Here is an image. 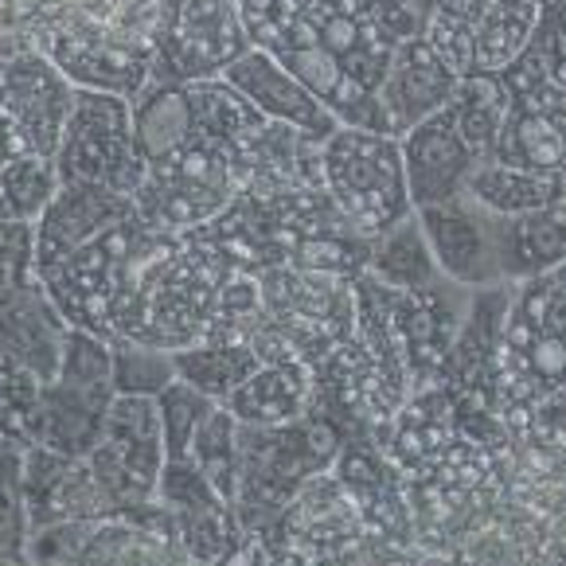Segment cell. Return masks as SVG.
<instances>
[{"mask_svg": "<svg viewBox=\"0 0 566 566\" xmlns=\"http://www.w3.org/2000/svg\"><path fill=\"white\" fill-rule=\"evenodd\" d=\"M504 114L509 94L500 91L496 78H461L450 106L402 137L415 211L465 192L476 168L496 157Z\"/></svg>", "mask_w": 566, "mask_h": 566, "instance_id": "1", "label": "cell"}, {"mask_svg": "<svg viewBox=\"0 0 566 566\" xmlns=\"http://www.w3.org/2000/svg\"><path fill=\"white\" fill-rule=\"evenodd\" d=\"M566 395V266L512 282L496 356V415L524 418Z\"/></svg>", "mask_w": 566, "mask_h": 566, "instance_id": "2", "label": "cell"}, {"mask_svg": "<svg viewBox=\"0 0 566 566\" xmlns=\"http://www.w3.org/2000/svg\"><path fill=\"white\" fill-rule=\"evenodd\" d=\"M340 446L344 438L336 433V426H328L313 410L285 426L239 422V489H234L231 509L242 535L274 524L313 476L336 465Z\"/></svg>", "mask_w": 566, "mask_h": 566, "instance_id": "3", "label": "cell"}, {"mask_svg": "<svg viewBox=\"0 0 566 566\" xmlns=\"http://www.w3.org/2000/svg\"><path fill=\"white\" fill-rule=\"evenodd\" d=\"M325 192L367 242L415 216L402 145L371 129L340 125L325 142Z\"/></svg>", "mask_w": 566, "mask_h": 566, "instance_id": "4", "label": "cell"}, {"mask_svg": "<svg viewBox=\"0 0 566 566\" xmlns=\"http://www.w3.org/2000/svg\"><path fill=\"white\" fill-rule=\"evenodd\" d=\"M149 231L153 227L134 211L109 231H102L94 242H86L83 250H75L71 259L43 270V290L51 293L71 328L106 336V340L114 336V317L129 293V277H134L137 254H142Z\"/></svg>", "mask_w": 566, "mask_h": 566, "instance_id": "5", "label": "cell"}, {"mask_svg": "<svg viewBox=\"0 0 566 566\" xmlns=\"http://www.w3.org/2000/svg\"><path fill=\"white\" fill-rule=\"evenodd\" d=\"M117 399L114 356L106 336L71 328L63 367L43 387L35 415V446H48L67 458H86L98 446L102 422Z\"/></svg>", "mask_w": 566, "mask_h": 566, "instance_id": "6", "label": "cell"}, {"mask_svg": "<svg viewBox=\"0 0 566 566\" xmlns=\"http://www.w3.org/2000/svg\"><path fill=\"white\" fill-rule=\"evenodd\" d=\"M239 196L231 153L192 137L157 165H145V180L134 196V208L153 231L192 234L219 219Z\"/></svg>", "mask_w": 566, "mask_h": 566, "instance_id": "7", "label": "cell"}, {"mask_svg": "<svg viewBox=\"0 0 566 566\" xmlns=\"http://www.w3.org/2000/svg\"><path fill=\"white\" fill-rule=\"evenodd\" d=\"M266 328L277 333L305 364L317 367L356 336V293L352 277L274 266L259 274Z\"/></svg>", "mask_w": 566, "mask_h": 566, "instance_id": "8", "label": "cell"}, {"mask_svg": "<svg viewBox=\"0 0 566 566\" xmlns=\"http://www.w3.org/2000/svg\"><path fill=\"white\" fill-rule=\"evenodd\" d=\"M59 184H94L134 200L145 160L134 137V106L117 94L78 91L71 122L55 153Z\"/></svg>", "mask_w": 566, "mask_h": 566, "instance_id": "9", "label": "cell"}, {"mask_svg": "<svg viewBox=\"0 0 566 566\" xmlns=\"http://www.w3.org/2000/svg\"><path fill=\"white\" fill-rule=\"evenodd\" d=\"M165 458V422H160L157 399L117 395L106 422H102L98 446L86 453L117 512H137L157 504Z\"/></svg>", "mask_w": 566, "mask_h": 566, "instance_id": "10", "label": "cell"}, {"mask_svg": "<svg viewBox=\"0 0 566 566\" xmlns=\"http://www.w3.org/2000/svg\"><path fill=\"white\" fill-rule=\"evenodd\" d=\"M35 48L55 63L78 91H102L134 102L153 78V55L117 35L109 24L83 9L59 12L40 24Z\"/></svg>", "mask_w": 566, "mask_h": 566, "instance_id": "11", "label": "cell"}, {"mask_svg": "<svg viewBox=\"0 0 566 566\" xmlns=\"http://www.w3.org/2000/svg\"><path fill=\"white\" fill-rule=\"evenodd\" d=\"M254 48L231 0H176L168 32L153 55L157 83H203L223 78Z\"/></svg>", "mask_w": 566, "mask_h": 566, "instance_id": "12", "label": "cell"}, {"mask_svg": "<svg viewBox=\"0 0 566 566\" xmlns=\"http://www.w3.org/2000/svg\"><path fill=\"white\" fill-rule=\"evenodd\" d=\"M418 223L426 231L433 259L442 266L450 282L465 290H492V285H509L500 270V231L504 216L484 208L469 192L453 196L446 203L418 208Z\"/></svg>", "mask_w": 566, "mask_h": 566, "instance_id": "13", "label": "cell"}, {"mask_svg": "<svg viewBox=\"0 0 566 566\" xmlns=\"http://www.w3.org/2000/svg\"><path fill=\"white\" fill-rule=\"evenodd\" d=\"M78 86L43 55L40 48H24L9 59V71L0 78V109L17 125L20 142L35 157L55 160L63 129L75 109Z\"/></svg>", "mask_w": 566, "mask_h": 566, "instance_id": "14", "label": "cell"}, {"mask_svg": "<svg viewBox=\"0 0 566 566\" xmlns=\"http://www.w3.org/2000/svg\"><path fill=\"white\" fill-rule=\"evenodd\" d=\"M24 500L32 532L75 524V520L117 516L114 500L102 489L91 461L67 458V453H55L48 446H28L24 450Z\"/></svg>", "mask_w": 566, "mask_h": 566, "instance_id": "15", "label": "cell"}, {"mask_svg": "<svg viewBox=\"0 0 566 566\" xmlns=\"http://www.w3.org/2000/svg\"><path fill=\"white\" fill-rule=\"evenodd\" d=\"M458 86L461 78L446 67L442 55L422 35L399 43L391 67H387L384 86L375 94V109H379V129L375 134H387L395 142H402L426 117L442 114L453 102V94H458Z\"/></svg>", "mask_w": 566, "mask_h": 566, "instance_id": "16", "label": "cell"}, {"mask_svg": "<svg viewBox=\"0 0 566 566\" xmlns=\"http://www.w3.org/2000/svg\"><path fill=\"white\" fill-rule=\"evenodd\" d=\"M134 200L109 188H94V184H59L55 200L43 208L35 219V266L51 270L63 259H71L75 250L94 242L102 231L122 223L125 216H134Z\"/></svg>", "mask_w": 566, "mask_h": 566, "instance_id": "17", "label": "cell"}, {"mask_svg": "<svg viewBox=\"0 0 566 566\" xmlns=\"http://www.w3.org/2000/svg\"><path fill=\"white\" fill-rule=\"evenodd\" d=\"M223 78L234 91L247 94L270 122L293 125V129L317 137V142H328V137L340 129V122L321 106L317 94L308 91L297 75H290V71H285L274 55H266V51L250 48L239 63H231V67L223 71Z\"/></svg>", "mask_w": 566, "mask_h": 566, "instance_id": "18", "label": "cell"}, {"mask_svg": "<svg viewBox=\"0 0 566 566\" xmlns=\"http://www.w3.org/2000/svg\"><path fill=\"white\" fill-rule=\"evenodd\" d=\"M67 336V317L59 313V305L43 290V282L0 313V352H9L17 364H24L40 384H51L59 375Z\"/></svg>", "mask_w": 566, "mask_h": 566, "instance_id": "19", "label": "cell"}, {"mask_svg": "<svg viewBox=\"0 0 566 566\" xmlns=\"http://www.w3.org/2000/svg\"><path fill=\"white\" fill-rule=\"evenodd\" d=\"M313 364L290 356L262 364L247 384L223 402L242 426H285L297 422L313 407Z\"/></svg>", "mask_w": 566, "mask_h": 566, "instance_id": "20", "label": "cell"}, {"mask_svg": "<svg viewBox=\"0 0 566 566\" xmlns=\"http://www.w3.org/2000/svg\"><path fill=\"white\" fill-rule=\"evenodd\" d=\"M558 266H566V200L527 216H504L500 231L504 282H527Z\"/></svg>", "mask_w": 566, "mask_h": 566, "instance_id": "21", "label": "cell"}, {"mask_svg": "<svg viewBox=\"0 0 566 566\" xmlns=\"http://www.w3.org/2000/svg\"><path fill=\"white\" fill-rule=\"evenodd\" d=\"M543 17V0H489L473 35L469 78H500L532 43Z\"/></svg>", "mask_w": 566, "mask_h": 566, "instance_id": "22", "label": "cell"}, {"mask_svg": "<svg viewBox=\"0 0 566 566\" xmlns=\"http://www.w3.org/2000/svg\"><path fill=\"white\" fill-rule=\"evenodd\" d=\"M367 274L379 285H387V290H402V293L433 290V285L450 282V277L442 274V266H438V259H433L430 242H426L418 211L371 242Z\"/></svg>", "mask_w": 566, "mask_h": 566, "instance_id": "23", "label": "cell"}, {"mask_svg": "<svg viewBox=\"0 0 566 566\" xmlns=\"http://www.w3.org/2000/svg\"><path fill=\"white\" fill-rule=\"evenodd\" d=\"M134 137L145 165H157L168 153L188 145L196 137L192 106H188V86L184 83H157L149 78L134 102Z\"/></svg>", "mask_w": 566, "mask_h": 566, "instance_id": "24", "label": "cell"}, {"mask_svg": "<svg viewBox=\"0 0 566 566\" xmlns=\"http://www.w3.org/2000/svg\"><path fill=\"white\" fill-rule=\"evenodd\" d=\"M176 379L192 391L208 395L211 402H227L250 375L262 367V356L247 340H216L196 344V348L172 352Z\"/></svg>", "mask_w": 566, "mask_h": 566, "instance_id": "25", "label": "cell"}, {"mask_svg": "<svg viewBox=\"0 0 566 566\" xmlns=\"http://www.w3.org/2000/svg\"><path fill=\"white\" fill-rule=\"evenodd\" d=\"M465 192L473 200H481L484 208H492L496 216H527V211L563 203L566 180L563 176H543V172H527V168L489 160V165H481L473 172Z\"/></svg>", "mask_w": 566, "mask_h": 566, "instance_id": "26", "label": "cell"}, {"mask_svg": "<svg viewBox=\"0 0 566 566\" xmlns=\"http://www.w3.org/2000/svg\"><path fill=\"white\" fill-rule=\"evenodd\" d=\"M55 192H59L55 160L35 157V153L9 160V165L0 168V223L35 227V219L55 200Z\"/></svg>", "mask_w": 566, "mask_h": 566, "instance_id": "27", "label": "cell"}, {"mask_svg": "<svg viewBox=\"0 0 566 566\" xmlns=\"http://www.w3.org/2000/svg\"><path fill=\"white\" fill-rule=\"evenodd\" d=\"M43 387L24 364L0 352V453H24L35 446V415Z\"/></svg>", "mask_w": 566, "mask_h": 566, "instance_id": "28", "label": "cell"}, {"mask_svg": "<svg viewBox=\"0 0 566 566\" xmlns=\"http://www.w3.org/2000/svg\"><path fill=\"white\" fill-rule=\"evenodd\" d=\"M192 461L211 481V489H216L227 504H234V489H239V418H234L223 402H216V407L203 415V422L196 426Z\"/></svg>", "mask_w": 566, "mask_h": 566, "instance_id": "29", "label": "cell"}, {"mask_svg": "<svg viewBox=\"0 0 566 566\" xmlns=\"http://www.w3.org/2000/svg\"><path fill=\"white\" fill-rule=\"evenodd\" d=\"M109 356H114V387L117 395H137V399H160L176 384L172 352L145 348L125 336H109Z\"/></svg>", "mask_w": 566, "mask_h": 566, "instance_id": "30", "label": "cell"}, {"mask_svg": "<svg viewBox=\"0 0 566 566\" xmlns=\"http://www.w3.org/2000/svg\"><path fill=\"white\" fill-rule=\"evenodd\" d=\"M157 407H160V422H165V453H168L165 461H192V433L216 402L176 379L157 399Z\"/></svg>", "mask_w": 566, "mask_h": 566, "instance_id": "31", "label": "cell"}, {"mask_svg": "<svg viewBox=\"0 0 566 566\" xmlns=\"http://www.w3.org/2000/svg\"><path fill=\"white\" fill-rule=\"evenodd\" d=\"M247 24L250 43L259 51H274L321 0H231Z\"/></svg>", "mask_w": 566, "mask_h": 566, "instance_id": "32", "label": "cell"}, {"mask_svg": "<svg viewBox=\"0 0 566 566\" xmlns=\"http://www.w3.org/2000/svg\"><path fill=\"white\" fill-rule=\"evenodd\" d=\"M40 285V266H35V231L28 223L12 227L0 239V313L17 305L24 293Z\"/></svg>", "mask_w": 566, "mask_h": 566, "instance_id": "33", "label": "cell"}, {"mask_svg": "<svg viewBox=\"0 0 566 566\" xmlns=\"http://www.w3.org/2000/svg\"><path fill=\"white\" fill-rule=\"evenodd\" d=\"M32 520L24 500V453H0V551H28Z\"/></svg>", "mask_w": 566, "mask_h": 566, "instance_id": "34", "label": "cell"}, {"mask_svg": "<svg viewBox=\"0 0 566 566\" xmlns=\"http://www.w3.org/2000/svg\"><path fill=\"white\" fill-rule=\"evenodd\" d=\"M359 12L375 20L387 35H395L399 43L422 35V17H418L415 0H352Z\"/></svg>", "mask_w": 566, "mask_h": 566, "instance_id": "35", "label": "cell"}, {"mask_svg": "<svg viewBox=\"0 0 566 566\" xmlns=\"http://www.w3.org/2000/svg\"><path fill=\"white\" fill-rule=\"evenodd\" d=\"M524 418H532L535 430L547 433L551 442H566V395L555 402H547V407L532 410V415H524Z\"/></svg>", "mask_w": 566, "mask_h": 566, "instance_id": "36", "label": "cell"}, {"mask_svg": "<svg viewBox=\"0 0 566 566\" xmlns=\"http://www.w3.org/2000/svg\"><path fill=\"white\" fill-rule=\"evenodd\" d=\"M28 153V145L20 142V134H17V125L9 122V114L0 109V168L9 165V160H17V157H24Z\"/></svg>", "mask_w": 566, "mask_h": 566, "instance_id": "37", "label": "cell"}, {"mask_svg": "<svg viewBox=\"0 0 566 566\" xmlns=\"http://www.w3.org/2000/svg\"><path fill=\"white\" fill-rule=\"evenodd\" d=\"M0 566H32L28 551H0Z\"/></svg>", "mask_w": 566, "mask_h": 566, "instance_id": "38", "label": "cell"}, {"mask_svg": "<svg viewBox=\"0 0 566 566\" xmlns=\"http://www.w3.org/2000/svg\"><path fill=\"white\" fill-rule=\"evenodd\" d=\"M12 55H17V48H4V40H0V78H4V71H9Z\"/></svg>", "mask_w": 566, "mask_h": 566, "instance_id": "39", "label": "cell"}, {"mask_svg": "<svg viewBox=\"0 0 566 566\" xmlns=\"http://www.w3.org/2000/svg\"><path fill=\"white\" fill-rule=\"evenodd\" d=\"M433 4H438V0H415V9H418V17H422V24H426V17L433 12Z\"/></svg>", "mask_w": 566, "mask_h": 566, "instance_id": "40", "label": "cell"}, {"mask_svg": "<svg viewBox=\"0 0 566 566\" xmlns=\"http://www.w3.org/2000/svg\"><path fill=\"white\" fill-rule=\"evenodd\" d=\"M9 231H12V227H9V223H0V239H4V234H9Z\"/></svg>", "mask_w": 566, "mask_h": 566, "instance_id": "41", "label": "cell"}]
</instances>
